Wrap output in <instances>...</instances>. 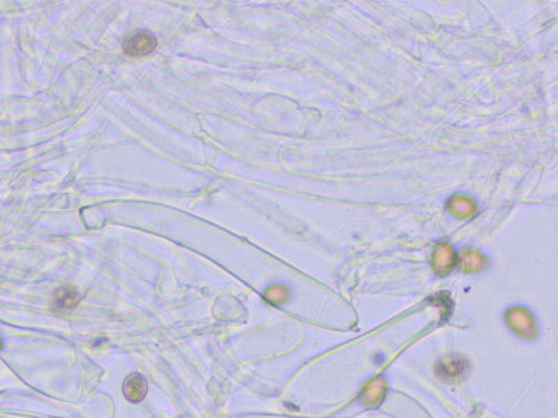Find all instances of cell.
<instances>
[{"mask_svg": "<svg viewBox=\"0 0 558 418\" xmlns=\"http://www.w3.org/2000/svg\"><path fill=\"white\" fill-rule=\"evenodd\" d=\"M149 392L147 381L143 375L131 374L124 379L123 383V394L131 403H140L144 400Z\"/></svg>", "mask_w": 558, "mask_h": 418, "instance_id": "7a4b0ae2", "label": "cell"}, {"mask_svg": "<svg viewBox=\"0 0 558 418\" xmlns=\"http://www.w3.org/2000/svg\"><path fill=\"white\" fill-rule=\"evenodd\" d=\"M81 296L78 295L77 290L71 288H63L55 295V308L56 310H71L76 307L80 302Z\"/></svg>", "mask_w": 558, "mask_h": 418, "instance_id": "3957f363", "label": "cell"}, {"mask_svg": "<svg viewBox=\"0 0 558 418\" xmlns=\"http://www.w3.org/2000/svg\"><path fill=\"white\" fill-rule=\"evenodd\" d=\"M158 46V40L149 31H135L123 41V51L131 58L146 56L154 52Z\"/></svg>", "mask_w": 558, "mask_h": 418, "instance_id": "6da1fadb", "label": "cell"}]
</instances>
